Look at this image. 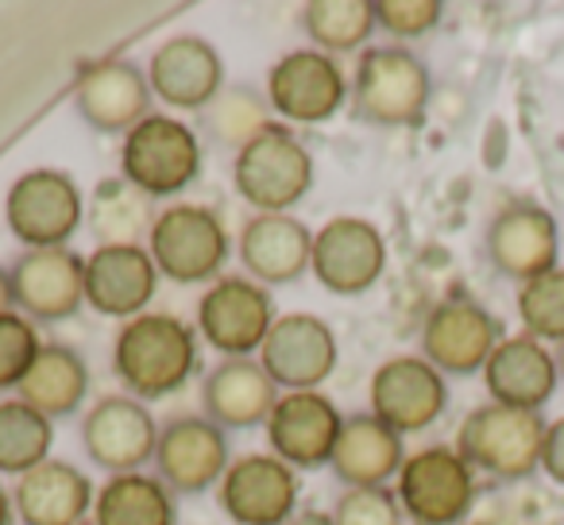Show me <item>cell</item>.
Here are the masks:
<instances>
[{
	"label": "cell",
	"instance_id": "cell-1",
	"mask_svg": "<svg viewBox=\"0 0 564 525\" xmlns=\"http://www.w3.org/2000/svg\"><path fill=\"white\" fill-rule=\"evenodd\" d=\"M112 368L140 398H166L182 391L197 368L194 332L171 314L132 317L112 348Z\"/></svg>",
	"mask_w": 564,
	"mask_h": 525
},
{
	"label": "cell",
	"instance_id": "cell-2",
	"mask_svg": "<svg viewBox=\"0 0 564 525\" xmlns=\"http://www.w3.org/2000/svg\"><path fill=\"white\" fill-rule=\"evenodd\" d=\"M430 66L406 47H371L356 63L352 109L368 124L410 128L430 109Z\"/></svg>",
	"mask_w": 564,
	"mask_h": 525
},
{
	"label": "cell",
	"instance_id": "cell-3",
	"mask_svg": "<svg viewBox=\"0 0 564 525\" xmlns=\"http://www.w3.org/2000/svg\"><path fill=\"white\" fill-rule=\"evenodd\" d=\"M541 440H545L541 414L487 402L464 417L460 433H456V452L468 460V468L514 483V479H530L541 468Z\"/></svg>",
	"mask_w": 564,
	"mask_h": 525
},
{
	"label": "cell",
	"instance_id": "cell-4",
	"mask_svg": "<svg viewBox=\"0 0 564 525\" xmlns=\"http://www.w3.org/2000/svg\"><path fill=\"white\" fill-rule=\"evenodd\" d=\"M120 171L132 189L143 197H171L186 189L202 171V143L194 128H186L174 117L151 112L148 120L128 132L120 151Z\"/></svg>",
	"mask_w": 564,
	"mask_h": 525
},
{
	"label": "cell",
	"instance_id": "cell-5",
	"mask_svg": "<svg viewBox=\"0 0 564 525\" xmlns=\"http://www.w3.org/2000/svg\"><path fill=\"white\" fill-rule=\"evenodd\" d=\"M236 189L259 212H286L314 186V158L282 128H267L243 151H236L232 166Z\"/></svg>",
	"mask_w": 564,
	"mask_h": 525
},
{
	"label": "cell",
	"instance_id": "cell-6",
	"mask_svg": "<svg viewBox=\"0 0 564 525\" xmlns=\"http://www.w3.org/2000/svg\"><path fill=\"white\" fill-rule=\"evenodd\" d=\"M476 475L456 448L433 445L406 456L399 471V506L417 525H456L471 510Z\"/></svg>",
	"mask_w": 564,
	"mask_h": 525
},
{
	"label": "cell",
	"instance_id": "cell-7",
	"mask_svg": "<svg viewBox=\"0 0 564 525\" xmlns=\"http://www.w3.org/2000/svg\"><path fill=\"white\" fill-rule=\"evenodd\" d=\"M484 248L491 267L502 278H514L518 286L538 275H549L561 263V228L553 212L538 201H510L491 217L484 236Z\"/></svg>",
	"mask_w": 564,
	"mask_h": 525
},
{
	"label": "cell",
	"instance_id": "cell-8",
	"mask_svg": "<svg viewBox=\"0 0 564 525\" xmlns=\"http://www.w3.org/2000/svg\"><path fill=\"white\" fill-rule=\"evenodd\" d=\"M228 236L202 205H171L151 220V259L174 283H205L220 271Z\"/></svg>",
	"mask_w": 564,
	"mask_h": 525
},
{
	"label": "cell",
	"instance_id": "cell-9",
	"mask_svg": "<svg viewBox=\"0 0 564 525\" xmlns=\"http://www.w3.org/2000/svg\"><path fill=\"white\" fill-rule=\"evenodd\" d=\"M9 228L28 248H63L82 225V194L63 171H28L12 182Z\"/></svg>",
	"mask_w": 564,
	"mask_h": 525
},
{
	"label": "cell",
	"instance_id": "cell-10",
	"mask_svg": "<svg viewBox=\"0 0 564 525\" xmlns=\"http://www.w3.org/2000/svg\"><path fill=\"white\" fill-rule=\"evenodd\" d=\"M499 321L471 298H445L422 325V360L441 375H476L499 348Z\"/></svg>",
	"mask_w": 564,
	"mask_h": 525
},
{
	"label": "cell",
	"instance_id": "cell-11",
	"mask_svg": "<svg viewBox=\"0 0 564 525\" xmlns=\"http://www.w3.org/2000/svg\"><path fill=\"white\" fill-rule=\"evenodd\" d=\"M259 363L274 386L286 391H317L337 368V337L314 314H286L271 325Z\"/></svg>",
	"mask_w": 564,
	"mask_h": 525
},
{
	"label": "cell",
	"instance_id": "cell-12",
	"mask_svg": "<svg viewBox=\"0 0 564 525\" xmlns=\"http://www.w3.org/2000/svg\"><path fill=\"white\" fill-rule=\"evenodd\" d=\"M387 267V243L376 225L360 217H337L314 232V259L310 271L322 278L325 291L352 298L379 283Z\"/></svg>",
	"mask_w": 564,
	"mask_h": 525
},
{
	"label": "cell",
	"instance_id": "cell-13",
	"mask_svg": "<svg viewBox=\"0 0 564 525\" xmlns=\"http://www.w3.org/2000/svg\"><path fill=\"white\" fill-rule=\"evenodd\" d=\"M448 406L445 375L422 356H394L371 375V414L394 433H417Z\"/></svg>",
	"mask_w": 564,
	"mask_h": 525
},
{
	"label": "cell",
	"instance_id": "cell-14",
	"mask_svg": "<svg viewBox=\"0 0 564 525\" xmlns=\"http://www.w3.org/2000/svg\"><path fill=\"white\" fill-rule=\"evenodd\" d=\"M197 325L205 340L228 360H243L248 352H259L274 325V309L263 286L248 278H220L205 291L197 306Z\"/></svg>",
	"mask_w": 564,
	"mask_h": 525
},
{
	"label": "cell",
	"instance_id": "cell-15",
	"mask_svg": "<svg viewBox=\"0 0 564 525\" xmlns=\"http://www.w3.org/2000/svg\"><path fill=\"white\" fill-rule=\"evenodd\" d=\"M345 429L340 409L322 391H291L274 402L267 417V437L282 463L322 468L333 460V448Z\"/></svg>",
	"mask_w": 564,
	"mask_h": 525
},
{
	"label": "cell",
	"instance_id": "cell-16",
	"mask_svg": "<svg viewBox=\"0 0 564 525\" xmlns=\"http://www.w3.org/2000/svg\"><path fill=\"white\" fill-rule=\"evenodd\" d=\"M274 112L299 124H322L345 105V74L325 51H291L267 74Z\"/></svg>",
	"mask_w": 564,
	"mask_h": 525
},
{
	"label": "cell",
	"instance_id": "cell-17",
	"mask_svg": "<svg viewBox=\"0 0 564 525\" xmlns=\"http://www.w3.org/2000/svg\"><path fill=\"white\" fill-rule=\"evenodd\" d=\"M12 298L35 321H63L86 302V259L66 248H35L12 267Z\"/></svg>",
	"mask_w": 564,
	"mask_h": 525
},
{
	"label": "cell",
	"instance_id": "cell-18",
	"mask_svg": "<svg viewBox=\"0 0 564 525\" xmlns=\"http://www.w3.org/2000/svg\"><path fill=\"white\" fill-rule=\"evenodd\" d=\"M299 502L291 463L279 456H243L220 479V506L240 525H286Z\"/></svg>",
	"mask_w": 564,
	"mask_h": 525
},
{
	"label": "cell",
	"instance_id": "cell-19",
	"mask_svg": "<svg viewBox=\"0 0 564 525\" xmlns=\"http://www.w3.org/2000/svg\"><path fill=\"white\" fill-rule=\"evenodd\" d=\"M82 440L97 468L128 475L155 456L159 429L155 417L135 398H101L82 422Z\"/></svg>",
	"mask_w": 564,
	"mask_h": 525
},
{
	"label": "cell",
	"instance_id": "cell-20",
	"mask_svg": "<svg viewBox=\"0 0 564 525\" xmlns=\"http://www.w3.org/2000/svg\"><path fill=\"white\" fill-rule=\"evenodd\" d=\"M155 286V259L135 243H101L86 259V302L105 317H140Z\"/></svg>",
	"mask_w": 564,
	"mask_h": 525
},
{
	"label": "cell",
	"instance_id": "cell-21",
	"mask_svg": "<svg viewBox=\"0 0 564 525\" xmlns=\"http://www.w3.org/2000/svg\"><path fill=\"white\" fill-rule=\"evenodd\" d=\"M148 86L171 109H209L225 89V66L213 43L197 35H178L155 51Z\"/></svg>",
	"mask_w": 564,
	"mask_h": 525
},
{
	"label": "cell",
	"instance_id": "cell-22",
	"mask_svg": "<svg viewBox=\"0 0 564 525\" xmlns=\"http://www.w3.org/2000/svg\"><path fill=\"white\" fill-rule=\"evenodd\" d=\"M484 383L491 391V402L525 414H541L553 391L561 386L556 375V356L533 337H507L491 352L484 368Z\"/></svg>",
	"mask_w": 564,
	"mask_h": 525
},
{
	"label": "cell",
	"instance_id": "cell-23",
	"mask_svg": "<svg viewBox=\"0 0 564 525\" xmlns=\"http://www.w3.org/2000/svg\"><path fill=\"white\" fill-rule=\"evenodd\" d=\"M155 463L163 483L174 486V491H205L228 468L225 433H220V425L205 422V417H178V422H171L159 433Z\"/></svg>",
	"mask_w": 564,
	"mask_h": 525
},
{
	"label": "cell",
	"instance_id": "cell-24",
	"mask_svg": "<svg viewBox=\"0 0 564 525\" xmlns=\"http://www.w3.org/2000/svg\"><path fill=\"white\" fill-rule=\"evenodd\" d=\"M74 105L97 132H132L151 117V86L132 63H97L74 86Z\"/></svg>",
	"mask_w": 564,
	"mask_h": 525
},
{
	"label": "cell",
	"instance_id": "cell-25",
	"mask_svg": "<svg viewBox=\"0 0 564 525\" xmlns=\"http://www.w3.org/2000/svg\"><path fill=\"white\" fill-rule=\"evenodd\" d=\"M314 259V232L286 212H259L240 232V263L259 283H294Z\"/></svg>",
	"mask_w": 564,
	"mask_h": 525
},
{
	"label": "cell",
	"instance_id": "cell-26",
	"mask_svg": "<svg viewBox=\"0 0 564 525\" xmlns=\"http://www.w3.org/2000/svg\"><path fill=\"white\" fill-rule=\"evenodd\" d=\"M202 402L213 425H228V429H251V425L267 422L279 402L271 375L263 371L259 360H225L205 375Z\"/></svg>",
	"mask_w": 564,
	"mask_h": 525
},
{
	"label": "cell",
	"instance_id": "cell-27",
	"mask_svg": "<svg viewBox=\"0 0 564 525\" xmlns=\"http://www.w3.org/2000/svg\"><path fill=\"white\" fill-rule=\"evenodd\" d=\"M406 463V448L402 437L383 425L376 414H356L345 417V429L333 448V475L348 486H383L391 475H399Z\"/></svg>",
	"mask_w": 564,
	"mask_h": 525
},
{
	"label": "cell",
	"instance_id": "cell-28",
	"mask_svg": "<svg viewBox=\"0 0 564 525\" xmlns=\"http://www.w3.org/2000/svg\"><path fill=\"white\" fill-rule=\"evenodd\" d=\"M89 479L63 460H43L17 483V510L28 525H78L89 514Z\"/></svg>",
	"mask_w": 564,
	"mask_h": 525
},
{
	"label": "cell",
	"instance_id": "cell-29",
	"mask_svg": "<svg viewBox=\"0 0 564 525\" xmlns=\"http://www.w3.org/2000/svg\"><path fill=\"white\" fill-rule=\"evenodd\" d=\"M17 391H20V402L40 409L43 417L74 414L89 391L86 360L66 344H43L32 363V371H28L24 383H20Z\"/></svg>",
	"mask_w": 564,
	"mask_h": 525
},
{
	"label": "cell",
	"instance_id": "cell-30",
	"mask_svg": "<svg viewBox=\"0 0 564 525\" xmlns=\"http://www.w3.org/2000/svg\"><path fill=\"white\" fill-rule=\"evenodd\" d=\"M94 517L97 525H174V502L163 479L128 471L101 486Z\"/></svg>",
	"mask_w": 564,
	"mask_h": 525
},
{
	"label": "cell",
	"instance_id": "cell-31",
	"mask_svg": "<svg viewBox=\"0 0 564 525\" xmlns=\"http://www.w3.org/2000/svg\"><path fill=\"white\" fill-rule=\"evenodd\" d=\"M302 28L325 55L356 51L368 43L376 28V4L371 0H310L302 9Z\"/></svg>",
	"mask_w": 564,
	"mask_h": 525
},
{
	"label": "cell",
	"instance_id": "cell-32",
	"mask_svg": "<svg viewBox=\"0 0 564 525\" xmlns=\"http://www.w3.org/2000/svg\"><path fill=\"white\" fill-rule=\"evenodd\" d=\"M51 417L32 409L28 402H0V471L28 475L51 460Z\"/></svg>",
	"mask_w": 564,
	"mask_h": 525
},
{
	"label": "cell",
	"instance_id": "cell-33",
	"mask_svg": "<svg viewBox=\"0 0 564 525\" xmlns=\"http://www.w3.org/2000/svg\"><path fill=\"white\" fill-rule=\"evenodd\" d=\"M518 317L525 337L541 344H564V267L518 286Z\"/></svg>",
	"mask_w": 564,
	"mask_h": 525
},
{
	"label": "cell",
	"instance_id": "cell-34",
	"mask_svg": "<svg viewBox=\"0 0 564 525\" xmlns=\"http://www.w3.org/2000/svg\"><path fill=\"white\" fill-rule=\"evenodd\" d=\"M205 124H209V132L217 135L220 143H228V147H236V151H243L259 132L271 128L267 124L263 105H259L256 94H248V89H220L217 101L205 112Z\"/></svg>",
	"mask_w": 564,
	"mask_h": 525
},
{
	"label": "cell",
	"instance_id": "cell-35",
	"mask_svg": "<svg viewBox=\"0 0 564 525\" xmlns=\"http://www.w3.org/2000/svg\"><path fill=\"white\" fill-rule=\"evenodd\" d=\"M40 348L43 344H40V337H35L28 317L0 314V391L24 383V375L32 371Z\"/></svg>",
	"mask_w": 564,
	"mask_h": 525
},
{
	"label": "cell",
	"instance_id": "cell-36",
	"mask_svg": "<svg viewBox=\"0 0 564 525\" xmlns=\"http://www.w3.org/2000/svg\"><path fill=\"white\" fill-rule=\"evenodd\" d=\"M333 525H402V510L387 486H348L333 510Z\"/></svg>",
	"mask_w": 564,
	"mask_h": 525
},
{
	"label": "cell",
	"instance_id": "cell-37",
	"mask_svg": "<svg viewBox=\"0 0 564 525\" xmlns=\"http://www.w3.org/2000/svg\"><path fill=\"white\" fill-rule=\"evenodd\" d=\"M441 0H376V24L399 40H417L441 24Z\"/></svg>",
	"mask_w": 564,
	"mask_h": 525
},
{
	"label": "cell",
	"instance_id": "cell-38",
	"mask_svg": "<svg viewBox=\"0 0 564 525\" xmlns=\"http://www.w3.org/2000/svg\"><path fill=\"white\" fill-rule=\"evenodd\" d=\"M541 471L553 483L564 486V417L545 425V440H541Z\"/></svg>",
	"mask_w": 564,
	"mask_h": 525
},
{
	"label": "cell",
	"instance_id": "cell-39",
	"mask_svg": "<svg viewBox=\"0 0 564 525\" xmlns=\"http://www.w3.org/2000/svg\"><path fill=\"white\" fill-rule=\"evenodd\" d=\"M12 306H17V298H12V278L0 275V314H12Z\"/></svg>",
	"mask_w": 564,
	"mask_h": 525
},
{
	"label": "cell",
	"instance_id": "cell-40",
	"mask_svg": "<svg viewBox=\"0 0 564 525\" xmlns=\"http://www.w3.org/2000/svg\"><path fill=\"white\" fill-rule=\"evenodd\" d=\"M286 525H333V517H325V514H299V517H291Z\"/></svg>",
	"mask_w": 564,
	"mask_h": 525
},
{
	"label": "cell",
	"instance_id": "cell-41",
	"mask_svg": "<svg viewBox=\"0 0 564 525\" xmlns=\"http://www.w3.org/2000/svg\"><path fill=\"white\" fill-rule=\"evenodd\" d=\"M553 356H556V375H561V386H564V344H556Z\"/></svg>",
	"mask_w": 564,
	"mask_h": 525
},
{
	"label": "cell",
	"instance_id": "cell-42",
	"mask_svg": "<svg viewBox=\"0 0 564 525\" xmlns=\"http://www.w3.org/2000/svg\"><path fill=\"white\" fill-rule=\"evenodd\" d=\"M0 525H9V494L0 491Z\"/></svg>",
	"mask_w": 564,
	"mask_h": 525
}]
</instances>
